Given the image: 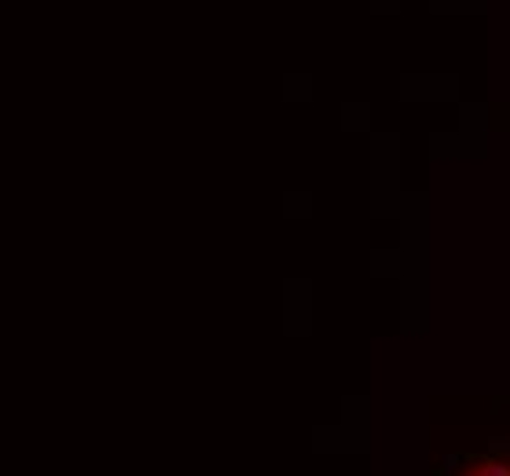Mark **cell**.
<instances>
[{
  "mask_svg": "<svg viewBox=\"0 0 510 476\" xmlns=\"http://www.w3.org/2000/svg\"><path fill=\"white\" fill-rule=\"evenodd\" d=\"M481 476H510V465H488L481 469Z\"/></svg>",
  "mask_w": 510,
  "mask_h": 476,
  "instance_id": "1",
  "label": "cell"
}]
</instances>
